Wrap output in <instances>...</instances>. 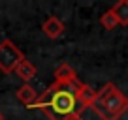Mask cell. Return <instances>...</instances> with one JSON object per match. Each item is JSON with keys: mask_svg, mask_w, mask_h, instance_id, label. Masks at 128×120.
<instances>
[{"mask_svg": "<svg viewBox=\"0 0 128 120\" xmlns=\"http://www.w3.org/2000/svg\"><path fill=\"white\" fill-rule=\"evenodd\" d=\"M77 83H58L53 81L44 94H40L34 107L40 109L49 120H81L85 107L77 100Z\"/></svg>", "mask_w": 128, "mask_h": 120, "instance_id": "cell-1", "label": "cell"}, {"mask_svg": "<svg viewBox=\"0 0 128 120\" xmlns=\"http://www.w3.org/2000/svg\"><path fill=\"white\" fill-rule=\"evenodd\" d=\"M90 111L100 120H119L128 111V98L119 90L117 84L106 83L98 90V96Z\"/></svg>", "mask_w": 128, "mask_h": 120, "instance_id": "cell-2", "label": "cell"}, {"mask_svg": "<svg viewBox=\"0 0 128 120\" xmlns=\"http://www.w3.org/2000/svg\"><path fill=\"white\" fill-rule=\"evenodd\" d=\"M24 60V55L12 40H4L0 43V71L2 73H15L17 66Z\"/></svg>", "mask_w": 128, "mask_h": 120, "instance_id": "cell-3", "label": "cell"}, {"mask_svg": "<svg viewBox=\"0 0 128 120\" xmlns=\"http://www.w3.org/2000/svg\"><path fill=\"white\" fill-rule=\"evenodd\" d=\"M15 98H17V101H21V105H24V107H34V103L38 101L40 94L36 92V88L32 86L30 83H23L15 90Z\"/></svg>", "mask_w": 128, "mask_h": 120, "instance_id": "cell-4", "label": "cell"}, {"mask_svg": "<svg viewBox=\"0 0 128 120\" xmlns=\"http://www.w3.org/2000/svg\"><path fill=\"white\" fill-rule=\"evenodd\" d=\"M42 30H44V34H45L47 38L56 40V38H60V36L64 34L66 26H64V23H62L56 15H51V17H47V19L42 23Z\"/></svg>", "mask_w": 128, "mask_h": 120, "instance_id": "cell-5", "label": "cell"}, {"mask_svg": "<svg viewBox=\"0 0 128 120\" xmlns=\"http://www.w3.org/2000/svg\"><path fill=\"white\" fill-rule=\"evenodd\" d=\"M96 96H98V90H94L92 86H88V84L81 83L79 88H77V100H79V103L83 105L85 109H90L92 103L96 101Z\"/></svg>", "mask_w": 128, "mask_h": 120, "instance_id": "cell-6", "label": "cell"}, {"mask_svg": "<svg viewBox=\"0 0 128 120\" xmlns=\"http://www.w3.org/2000/svg\"><path fill=\"white\" fill-rule=\"evenodd\" d=\"M55 81H58V83H77V73H76V69L72 68L70 64H58L56 66V69H55Z\"/></svg>", "mask_w": 128, "mask_h": 120, "instance_id": "cell-7", "label": "cell"}, {"mask_svg": "<svg viewBox=\"0 0 128 120\" xmlns=\"http://www.w3.org/2000/svg\"><path fill=\"white\" fill-rule=\"evenodd\" d=\"M15 75L19 77V79L23 81V83H30V79H34V77H36V66L32 64L30 60H26V58H24L23 62H21V64L17 66Z\"/></svg>", "mask_w": 128, "mask_h": 120, "instance_id": "cell-8", "label": "cell"}, {"mask_svg": "<svg viewBox=\"0 0 128 120\" xmlns=\"http://www.w3.org/2000/svg\"><path fill=\"white\" fill-rule=\"evenodd\" d=\"M111 11L117 15L119 23L122 24V26H126L128 24V0H119V2H115V4L111 6Z\"/></svg>", "mask_w": 128, "mask_h": 120, "instance_id": "cell-9", "label": "cell"}, {"mask_svg": "<svg viewBox=\"0 0 128 120\" xmlns=\"http://www.w3.org/2000/svg\"><path fill=\"white\" fill-rule=\"evenodd\" d=\"M100 24L106 28V30H115L117 26H120L119 19H117V15L111 11V8H109L108 11H104V15L100 17Z\"/></svg>", "mask_w": 128, "mask_h": 120, "instance_id": "cell-10", "label": "cell"}, {"mask_svg": "<svg viewBox=\"0 0 128 120\" xmlns=\"http://www.w3.org/2000/svg\"><path fill=\"white\" fill-rule=\"evenodd\" d=\"M0 120H4V115H2V113H0Z\"/></svg>", "mask_w": 128, "mask_h": 120, "instance_id": "cell-11", "label": "cell"}]
</instances>
